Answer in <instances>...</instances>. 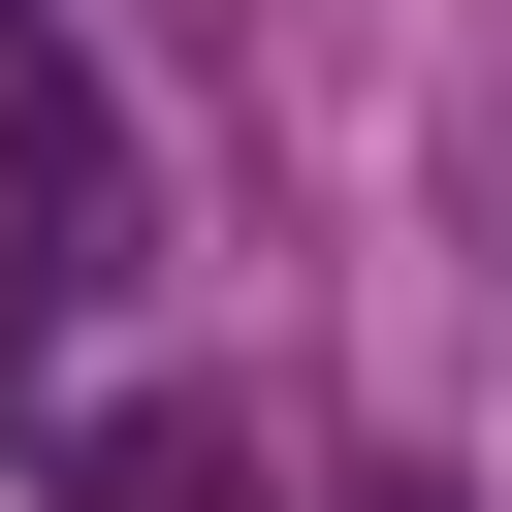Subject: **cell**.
<instances>
[{
	"instance_id": "2",
	"label": "cell",
	"mask_w": 512,
	"mask_h": 512,
	"mask_svg": "<svg viewBox=\"0 0 512 512\" xmlns=\"http://www.w3.org/2000/svg\"><path fill=\"white\" fill-rule=\"evenodd\" d=\"M32 480H64V512H288V480H256V384H128V352L32 416Z\"/></svg>"
},
{
	"instance_id": "1",
	"label": "cell",
	"mask_w": 512,
	"mask_h": 512,
	"mask_svg": "<svg viewBox=\"0 0 512 512\" xmlns=\"http://www.w3.org/2000/svg\"><path fill=\"white\" fill-rule=\"evenodd\" d=\"M128 320V96L64 32H0V416H64Z\"/></svg>"
},
{
	"instance_id": "3",
	"label": "cell",
	"mask_w": 512,
	"mask_h": 512,
	"mask_svg": "<svg viewBox=\"0 0 512 512\" xmlns=\"http://www.w3.org/2000/svg\"><path fill=\"white\" fill-rule=\"evenodd\" d=\"M0 32H32V0H0Z\"/></svg>"
}]
</instances>
